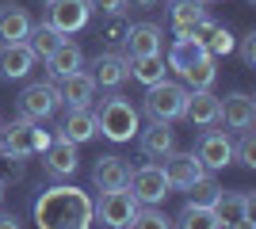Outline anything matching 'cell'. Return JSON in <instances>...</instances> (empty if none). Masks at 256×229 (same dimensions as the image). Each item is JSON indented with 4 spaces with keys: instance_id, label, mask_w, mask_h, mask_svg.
<instances>
[{
    "instance_id": "obj_8",
    "label": "cell",
    "mask_w": 256,
    "mask_h": 229,
    "mask_svg": "<svg viewBox=\"0 0 256 229\" xmlns=\"http://www.w3.org/2000/svg\"><path fill=\"white\" fill-rule=\"evenodd\" d=\"M92 19V4L88 0H46V19L58 34H76L84 31Z\"/></svg>"
},
{
    "instance_id": "obj_29",
    "label": "cell",
    "mask_w": 256,
    "mask_h": 229,
    "mask_svg": "<svg viewBox=\"0 0 256 229\" xmlns=\"http://www.w3.org/2000/svg\"><path fill=\"white\" fill-rule=\"evenodd\" d=\"M180 80H184V88H188V92H206V88H214V80H218L214 57H203V61H195L192 69H184Z\"/></svg>"
},
{
    "instance_id": "obj_21",
    "label": "cell",
    "mask_w": 256,
    "mask_h": 229,
    "mask_svg": "<svg viewBox=\"0 0 256 229\" xmlns=\"http://www.w3.org/2000/svg\"><path fill=\"white\" fill-rule=\"evenodd\" d=\"M58 92H62V103H69V107H92V99H96V80H92V73L76 69L73 76L58 80Z\"/></svg>"
},
{
    "instance_id": "obj_26",
    "label": "cell",
    "mask_w": 256,
    "mask_h": 229,
    "mask_svg": "<svg viewBox=\"0 0 256 229\" xmlns=\"http://www.w3.org/2000/svg\"><path fill=\"white\" fill-rule=\"evenodd\" d=\"M184 119L192 122V126H214V122H218V96H214L210 88H206V92H188Z\"/></svg>"
},
{
    "instance_id": "obj_9",
    "label": "cell",
    "mask_w": 256,
    "mask_h": 229,
    "mask_svg": "<svg viewBox=\"0 0 256 229\" xmlns=\"http://www.w3.org/2000/svg\"><path fill=\"white\" fill-rule=\"evenodd\" d=\"M195 157L203 161L206 172H222V168L234 164V138L226 130H203L199 145H195Z\"/></svg>"
},
{
    "instance_id": "obj_4",
    "label": "cell",
    "mask_w": 256,
    "mask_h": 229,
    "mask_svg": "<svg viewBox=\"0 0 256 229\" xmlns=\"http://www.w3.org/2000/svg\"><path fill=\"white\" fill-rule=\"evenodd\" d=\"M184 107H188V88L176 84V80H157V84H150L146 88V99H142V111H146L153 122L184 119Z\"/></svg>"
},
{
    "instance_id": "obj_22",
    "label": "cell",
    "mask_w": 256,
    "mask_h": 229,
    "mask_svg": "<svg viewBox=\"0 0 256 229\" xmlns=\"http://www.w3.org/2000/svg\"><path fill=\"white\" fill-rule=\"evenodd\" d=\"M203 57H210V54H206V46L199 42V38H192V34H180V38H172L168 57H164V65H168V69H176V76H180L184 69H192L195 61H203Z\"/></svg>"
},
{
    "instance_id": "obj_42",
    "label": "cell",
    "mask_w": 256,
    "mask_h": 229,
    "mask_svg": "<svg viewBox=\"0 0 256 229\" xmlns=\"http://www.w3.org/2000/svg\"><path fill=\"white\" fill-rule=\"evenodd\" d=\"M245 4H252V0H245Z\"/></svg>"
},
{
    "instance_id": "obj_40",
    "label": "cell",
    "mask_w": 256,
    "mask_h": 229,
    "mask_svg": "<svg viewBox=\"0 0 256 229\" xmlns=\"http://www.w3.org/2000/svg\"><path fill=\"white\" fill-rule=\"evenodd\" d=\"M126 4H134V8H153L157 0H126Z\"/></svg>"
},
{
    "instance_id": "obj_2",
    "label": "cell",
    "mask_w": 256,
    "mask_h": 229,
    "mask_svg": "<svg viewBox=\"0 0 256 229\" xmlns=\"http://www.w3.org/2000/svg\"><path fill=\"white\" fill-rule=\"evenodd\" d=\"M92 115H96V134H104L107 142H115V145L134 142V134L142 130V111L126 96H118V92L100 99L92 107Z\"/></svg>"
},
{
    "instance_id": "obj_37",
    "label": "cell",
    "mask_w": 256,
    "mask_h": 229,
    "mask_svg": "<svg viewBox=\"0 0 256 229\" xmlns=\"http://www.w3.org/2000/svg\"><path fill=\"white\" fill-rule=\"evenodd\" d=\"M88 4H92V11H104V15H118L130 8L126 0H88Z\"/></svg>"
},
{
    "instance_id": "obj_13",
    "label": "cell",
    "mask_w": 256,
    "mask_h": 229,
    "mask_svg": "<svg viewBox=\"0 0 256 229\" xmlns=\"http://www.w3.org/2000/svg\"><path fill=\"white\" fill-rule=\"evenodd\" d=\"M42 164H46V176H54V180H69V176H76V168H80L76 145L65 142V138H54V142L42 149Z\"/></svg>"
},
{
    "instance_id": "obj_30",
    "label": "cell",
    "mask_w": 256,
    "mask_h": 229,
    "mask_svg": "<svg viewBox=\"0 0 256 229\" xmlns=\"http://www.w3.org/2000/svg\"><path fill=\"white\" fill-rule=\"evenodd\" d=\"M222 191H226V187L214 180V172H203L192 187H188V203H195V207H210V210H214V203H218V195H222Z\"/></svg>"
},
{
    "instance_id": "obj_6",
    "label": "cell",
    "mask_w": 256,
    "mask_h": 229,
    "mask_svg": "<svg viewBox=\"0 0 256 229\" xmlns=\"http://www.w3.org/2000/svg\"><path fill=\"white\" fill-rule=\"evenodd\" d=\"M130 195L138 199L142 207H160L164 199L172 195V184H168V176H164V168L160 164H142V168H130Z\"/></svg>"
},
{
    "instance_id": "obj_25",
    "label": "cell",
    "mask_w": 256,
    "mask_h": 229,
    "mask_svg": "<svg viewBox=\"0 0 256 229\" xmlns=\"http://www.w3.org/2000/svg\"><path fill=\"white\" fill-rule=\"evenodd\" d=\"M203 4H206V0H172V8H168V27H172V34H176V38L195 31V23L206 15Z\"/></svg>"
},
{
    "instance_id": "obj_10",
    "label": "cell",
    "mask_w": 256,
    "mask_h": 229,
    "mask_svg": "<svg viewBox=\"0 0 256 229\" xmlns=\"http://www.w3.org/2000/svg\"><path fill=\"white\" fill-rule=\"evenodd\" d=\"M218 122H226L230 130H252L256 126V99L245 92H230L218 99Z\"/></svg>"
},
{
    "instance_id": "obj_16",
    "label": "cell",
    "mask_w": 256,
    "mask_h": 229,
    "mask_svg": "<svg viewBox=\"0 0 256 229\" xmlns=\"http://www.w3.org/2000/svg\"><path fill=\"white\" fill-rule=\"evenodd\" d=\"M42 61H46V73H50L54 80H65V76H73L76 69H84V50L76 42H69V38H62Z\"/></svg>"
},
{
    "instance_id": "obj_14",
    "label": "cell",
    "mask_w": 256,
    "mask_h": 229,
    "mask_svg": "<svg viewBox=\"0 0 256 229\" xmlns=\"http://www.w3.org/2000/svg\"><path fill=\"white\" fill-rule=\"evenodd\" d=\"M192 38H199V42L206 46V54H210V57H230V54H234V46H237L234 31L222 27L218 19H210V15H203V19L195 23Z\"/></svg>"
},
{
    "instance_id": "obj_27",
    "label": "cell",
    "mask_w": 256,
    "mask_h": 229,
    "mask_svg": "<svg viewBox=\"0 0 256 229\" xmlns=\"http://www.w3.org/2000/svg\"><path fill=\"white\" fill-rule=\"evenodd\" d=\"M164 73H168V65H164V57L160 54H150V57H126V76H134L138 84H157V80H164Z\"/></svg>"
},
{
    "instance_id": "obj_11",
    "label": "cell",
    "mask_w": 256,
    "mask_h": 229,
    "mask_svg": "<svg viewBox=\"0 0 256 229\" xmlns=\"http://www.w3.org/2000/svg\"><path fill=\"white\" fill-rule=\"evenodd\" d=\"M164 176H168V184H172V191H188V187L199 180V176L206 172L203 168V161L195 157V153H180V149H172L168 157H164Z\"/></svg>"
},
{
    "instance_id": "obj_7",
    "label": "cell",
    "mask_w": 256,
    "mask_h": 229,
    "mask_svg": "<svg viewBox=\"0 0 256 229\" xmlns=\"http://www.w3.org/2000/svg\"><path fill=\"white\" fill-rule=\"evenodd\" d=\"M58 107H62V92H58V84H50V80H34V84H27L20 92V115L31 119V122L54 119Z\"/></svg>"
},
{
    "instance_id": "obj_39",
    "label": "cell",
    "mask_w": 256,
    "mask_h": 229,
    "mask_svg": "<svg viewBox=\"0 0 256 229\" xmlns=\"http://www.w3.org/2000/svg\"><path fill=\"white\" fill-rule=\"evenodd\" d=\"M230 229H256V222H252V214H241V218H237Z\"/></svg>"
},
{
    "instance_id": "obj_3",
    "label": "cell",
    "mask_w": 256,
    "mask_h": 229,
    "mask_svg": "<svg viewBox=\"0 0 256 229\" xmlns=\"http://www.w3.org/2000/svg\"><path fill=\"white\" fill-rule=\"evenodd\" d=\"M54 142V134L42 130V122H31V119H12L8 126H0V157H34L42 153L46 145Z\"/></svg>"
},
{
    "instance_id": "obj_32",
    "label": "cell",
    "mask_w": 256,
    "mask_h": 229,
    "mask_svg": "<svg viewBox=\"0 0 256 229\" xmlns=\"http://www.w3.org/2000/svg\"><path fill=\"white\" fill-rule=\"evenodd\" d=\"M126 229H172V218H164L157 207H138V214Z\"/></svg>"
},
{
    "instance_id": "obj_33",
    "label": "cell",
    "mask_w": 256,
    "mask_h": 229,
    "mask_svg": "<svg viewBox=\"0 0 256 229\" xmlns=\"http://www.w3.org/2000/svg\"><path fill=\"white\" fill-rule=\"evenodd\" d=\"M234 161L245 164V168H256V134L241 130V145H234Z\"/></svg>"
},
{
    "instance_id": "obj_38",
    "label": "cell",
    "mask_w": 256,
    "mask_h": 229,
    "mask_svg": "<svg viewBox=\"0 0 256 229\" xmlns=\"http://www.w3.org/2000/svg\"><path fill=\"white\" fill-rule=\"evenodd\" d=\"M0 229H23L16 214H0Z\"/></svg>"
},
{
    "instance_id": "obj_18",
    "label": "cell",
    "mask_w": 256,
    "mask_h": 229,
    "mask_svg": "<svg viewBox=\"0 0 256 229\" xmlns=\"http://www.w3.org/2000/svg\"><path fill=\"white\" fill-rule=\"evenodd\" d=\"M138 145L150 161H164L172 149H176V130L172 122H150L146 130H138Z\"/></svg>"
},
{
    "instance_id": "obj_5",
    "label": "cell",
    "mask_w": 256,
    "mask_h": 229,
    "mask_svg": "<svg viewBox=\"0 0 256 229\" xmlns=\"http://www.w3.org/2000/svg\"><path fill=\"white\" fill-rule=\"evenodd\" d=\"M138 207L142 203L130 195V187H122V191H100V199L92 203V214L104 229H126L138 214Z\"/></svg>"
},
{
    "instance_id": "obj_34",
    "label": "cell",
    "mask_w": 256,
    "mask_h": 229,
    "mask_svg": "<svg viewBox=\"0 0 256 229\" xmlns=\"http://www.w3.org/2000/svg\"><path fill=\"white\" fill-rule=\"evenodd\" d=\"M126 31H130V23H126V15L118 11V15H107L100 38H107V42H122V38H126Z\"/></svg>"
},
{
    "instance_id": "obj_12",
    "label": "cell",
    "mask_w": 256,
    "mask_h": 229,
    "mask_svg": "<svg viewBox=\"0 0 256 229\" xmlns=\"http://www.w3.org/2000/svg\"><path fill=\"white\" fill-rule=\"evenodd\" d=\"M126 184H130V164L118 153L96 157V164H92V187L96 191H122Z\"/></svg>"
},
{
    "instance_id": "obj_15",
    "label": "cell",
    "mask_w": 256,
    "mask_h": 229,
    "mask_svg": "<svg viewBox=\"0 0 256 229\" xmlns=\"http://www.w3.org/2000/svg\"><path fill=\"white\" fill-rule=\"evenodd\" d=\"M126 57H150V54H160L164 50V31H160L157 23H130L126 38Z\"/></svg>"
},
{
    "instance_id": "obj_28",
    "label": "cell",
    "mask_w": 256,
    "mask_h": 229,
    "mask_svg": "<svg viewBox=\"0 0 256 229\" xmlns=\"http://www.w3.org/2000/svg\"><path fill=\"white\" fill-rule=\"evenodd\" d=\"M176 229H222V222H218V214L210 207L184 203V210L176 214Z\"/></svg>"
},
{
    "instance_id": "obj_24",
    "label": "cell",
    "mask_w": 256,
    "mask_h": 229,
    "mask_svg": "<svg viewBox=\"0 0 256 229\" xmlns=\"http://www.w3.org/2000/svg\"><path fill=\"white\" fill-rule=\"evenodd\" d=\"M252 207H256V195H252V191H222L218 203H214V214H218L222 229H230L241 214H252Z\"/></svg>"
},
{
    "instance_id": "obj_23",
    "label": "cell",
    "mask_w": 256,
    "mask_h": 229,
    "mask_svg": "<svg viewBox=\"0 0 256 229\" xmlns=\"http://www.w3.org/2000/svg\"><path fill=\"white\" fill-rule=\"evenodd\" d=\"M58 138H65V142H73V145L92 142L96 138V115H92V107H69Z\"/></svg>"
},
{
    "instance_id": "obj_20",
    "label": "cell",
    "mask_w": 256,
    "mask_h": 229,
    "mask_svg": "<svg viewBox=\"0 0 256 229\" xmlns=\"http://www.w3.org/2000/svg\"><path fill=\"white\" fill-rule=\"evenodd\" d=\"M27 34H31V11L16 0L0 4V42H27Z\"/></svg>"
},
{
    "instance_id": "obj_1",
    "label": "cell",
    "mask_w": 256,
    "mask_h": 229,
    "mask_svg": "<svg viewBox=\"0 0 256 229\" xmlns=\"http://www.w3.org/2000/svg\"><path fill=\"white\" fill-rule=\"evenodd\" d=\"M92 195L76 184H54L34 199V226L38 229H92Z\"/></svg>"
},
{
    "instance_id": "obj_35",
    "label": "cell",
    "mask_w": 256,
    "mask_h": 229,
    "mask_svg": "<svg viewBox=\"0 0 256 229\" xmlns=\"http://www.w3.org/2000/svg\"><path fill=\"white\" fill-rule=\"evenodd\" d=\"M23 157H0V184L8 187V184H20L23 180Z\"/></svg>"
},
{
    "instance_id": "obj_41",
    "label": "cell",
    "mask_w": 256,
    "mask_h": 229,
    "mask_svg": "<svg viewBox=\"0 0 256 229\" xmlns=\"http://www.w3.org/2000/svg\"><path fill=\"white\" fill-rule=\"evenodd\" d=\"M0 203H4V184H0Z\"/></svg>"
},
{
    "instance_id": "obj_31",
    "label": "cell",
    "mask_w": 256,
    "mask_h": 229,
    "mask_svg": "<svg viewBox=\"0 0 256 229\" xmlns=\"http://www.w3.org/2000/svg\"><path fill=\"white\" fill-rule=\"evenodd\" d=\"M62 38H65V34H58V31L50 27V23H31L27 46H31V54H34V57H46V54L54 50V46L62 42Z\"/></svg>"
},
{
    "instance_id": "obj_17",
    "label": "cell",
    "mask_w": 256,
    "mask_h": 229,
    "mask_svg": "<svg viewBox=\"0 0 256 229\" xmlns=\"http://www.w3.org/2000/svg\"><path fill=\"white\" fill-rule=\"evenodd\" d=\"M92 80H96V88H107V92L122 88L130 80L126 76V54H115V50L100 54L96 61H92Z\"/></svg>"
},
{
    "instance_id": "obj_36",
    "label": "cell",
    "mask_w": 256,
    "mask_h": 229,
    "mask_svg": "<svg viewBox=\"0 0 256 229\" xmlns=\"http://www.w3.org/2000/svg\"><path fill=\"white\" fill-rule=\"evenodd\" d=\"M237 42H241V61L252 69L256 65V31H248L245 38H237Z\"/></svg>"
},
{
    "instance_id": "obj_19",
    "label": "cell",
    "mask_w": 256,
    "mask_h": 229,
    "mask_svg": "<svg viewBox=\"0 0 256 229\" xmlns=\"http://www.w3.org/2000/svg\"><path fill=\"white\" fill-rule=\"evenodd\" d=\"M38 57L31 54L27 42H0V76L4 80H23L31 73V65Z\"/></svg>"
}]
</instances>
